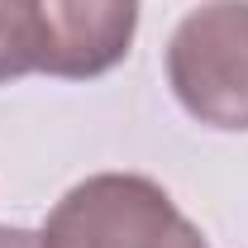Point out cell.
Instances as JSON below:
<instances>
[{
    "instance_id": "3957f363",
    "label": "cell",
    "mask_w": 248,
    "mask_h": 248,
    "mask_svg": "<svg viewBox=\"0 0 248 248\" xmlns=\"http://www.w3.org/2000/svg\"><path fill=\"white\" fill-rule=\"evenodd\" d=\"M43 67L62 81H91L129 58L139 29V0H38Z\"/></svg>"
},
{
    "instance_id": "7a4b0ae2",
    "label": "cell",
    "mask_w": 248,
    "mask_h": 248,
    "mask_svg": "<svg viewBox=\"0 0 248 248\" xmlns=\"http://www.w3.org/2000/svg\"><path fill=\"white\" fill-rule=\"evenodd\" d=\"M167 86L191 120L248 134V0H205L172 29Z\"/></svg>"
},
{
    "instance_id": "5b68a950",
    "label": "cell",
    "mask_w": 248,
    "mask_h": 248,
    "mask_svg": "<svg viewBox=\"0 0 248 248\" xmlns=\"http://www.w3.org/2000/svg\"><path fill=\"white\" fill-rule=\"evenodd\" d=\"M0 248H48L38 229H19V224H0Z\"/></svg>"
},
{
    "instance_id": "277c9868",
    "label": "cell",
    "mask_w": 248,
    "mask_h": 248,
    "mask_svg": "<svg viewBox=\"0 0 248 248\" xmlns=\"http://www.w3.org/2000/svg\"><path fill=\"white\" fill-rule=\"evenodd\" d=\"M43 67V10L38 0H0V86Z\"/></svg>"
},
{
    "instance_id": "6da1fadb",
    "label": "cell",
    "mask_w": 248,
    "mask_h": 248,
    "mask_svg": "<svg viewBox=\"0 0 248 248\" xmlns=\"http://www.w3.org/2000/svg\"><path fill=\"white\" fill-rule=\"evenodd\" d=\"M48 248H210L177 201L139 172H95L77 182L43 224Z\"/></svg>"
}]
</instances>
